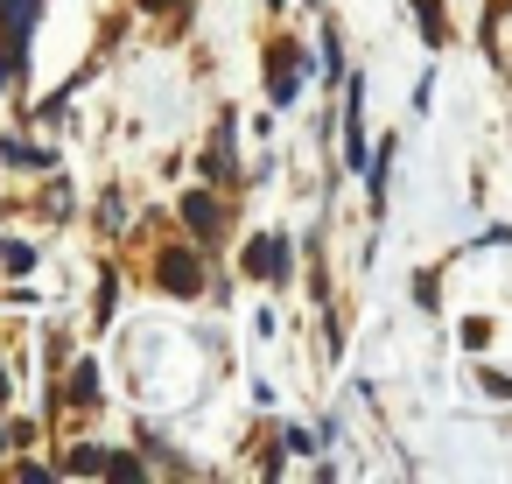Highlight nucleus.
<instances>
[{"label": "nucleus", "mask_w": 512, "mask_h": 484, "mask_svg": "<svg viewBox=\"0 0 512 484\" xmlns=\"http://www.w3.org/2000/svg\"><path fill=\"white\" fill-rule=\"evenodd\" d=\"M281 260H288V246H281V239H267V246H253V267H260V274H281Z\"/></svg>", "instance_id": "nucleus-3"}, {"label": "nucleus", "mask_w": 512, "mask_h": 484, "mask_svg": "<svg viewBox=\"0 0 512 484\" xmlns=\"http://www.w3.org/2000/svg\"><path fill=\"white\" fill-rule=\"evenodd\" d=\"M162 281H169L176 295H190V288H197V260H183V253H169V260H162Z\"/></svg>", "instance_id": "nucleus-2"}, {"label": "nucleus", "mask_w": 512, "mask_h": 484, "mask_svg": "<svg viewBox=\"0 0 512 484\" xmlns=\"http://www.w3.org/2000/svg\"><path fill=\"white\" fill-rule=\"evenodd\" d=\"M183 218H190V225H197V232L211 239V225H218V204H211L204 190H190V197H183Z\"/></svg>", "instance_id": "nucleus-1"}]
</instances>
